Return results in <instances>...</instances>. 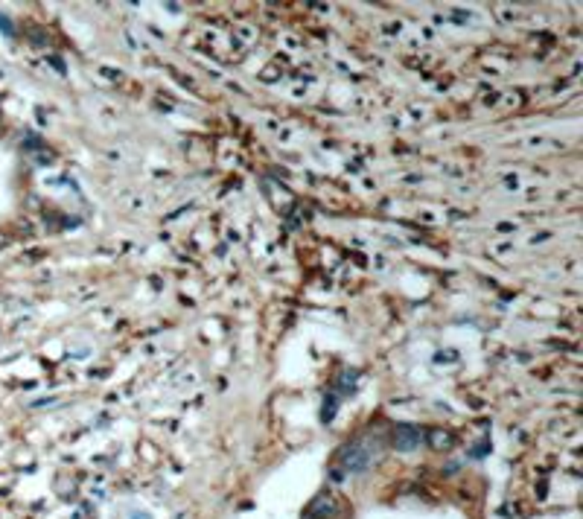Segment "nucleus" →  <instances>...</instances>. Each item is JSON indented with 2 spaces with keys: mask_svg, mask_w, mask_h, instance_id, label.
I'll use <instances>...</instances> for the list:
<instances>
[{
  "mask_svg": "<svg viewBox=\"0 0 583 519\" xmlns=\"http://www.w3.org/2000/svg\"><path fill=\"white\" fill-rule=\"evenodd\" d=\"M376 450H379V441L371 443V438H359V441H353L347 450L342 453V461H345L347 470H364V467H368V464L376 458Z\"/></svg>",
  "mask_w": 583,
  "mask_h": 519,
  "instance_id": "obj_1",
  "label": "nucleus"
},
{
  "mask_svg": "<svg viewBox=\"0 0 583 519\" xmlns=\"http://www.w3.org/2000/svg\"><path fill=\"white\" fill-rule=\"evenodd\" d=\"M415 443H420V432H408V429H400V438H397V446L403 450H411Z\"/></svg>",
  "mask_w": 583,
  "mask_h": 519,
  "instance_id": "obj_2",
  "label": "nucleus"
}]
</instances>
